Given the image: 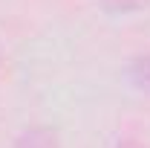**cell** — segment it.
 Wrapping results in <instances>:
<instances>
[{
    "label": "cell",
    "mask_w": 150,
    "mask_h": 148,
    "mask_svg": "<svg viewBox=\"0 0 150 148\" xmlns=\"http://www.w3.org/2000/svg\"><path fill=\"white\" fill-rule=\"evenodd\" d=\"M12 148H58V137L52 128L46 125H35V128H26L15 139Z\"/></svg>",
    "instance_id": "6da1fadb"
},
{
    "label": "cell",
    "mask_w": 150,
    "mask_h": 148,
    "mask_svg": "<svg viewBox=\"0 0 150 148\" xmlns=\"http://www.w3.org/2000/svg\"><path fill=\"white\" fill-rule=\"evenodd\" d=\"M127 75H130L133 87H139V90L150 93V52L136 58V61L130 64V70H127Z\"/></svg>",
    "instance_id": "7a4b0ae2"
},
{
    "label": "cell",
    "mask_w": 150,
    "mask_h": 148,
    "mask_svg": "<svg viewBox=\"0 0 150 148\" xmlns=\"http://www.w3.org/2000/svg\"><path fill=\"white\" fill-rule=\"evenodd\" d=\"M115 148H144V145H142L139 139H121V142H118Z\"/></svg>",
    "instance_id": "3957f363"
}]
</instances>
